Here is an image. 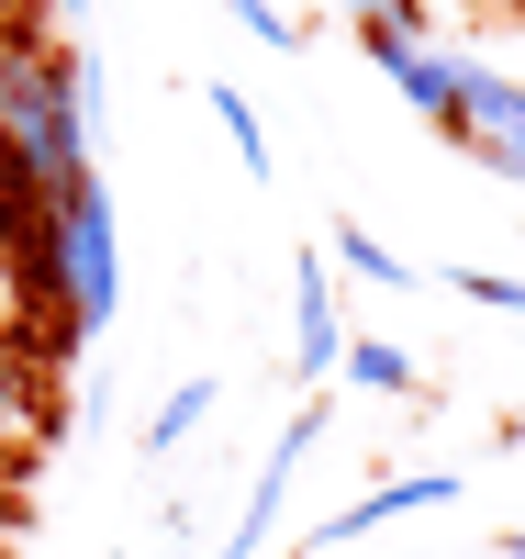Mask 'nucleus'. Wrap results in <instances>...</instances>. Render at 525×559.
<instances>
[{
  "instance_id": "13",
  "label": "nucleus",
  "mask_w": 525,
  "mask_h": 559,
  "mask_svg": "<svg viewBox=\"0 0 525 559\" xmlns=\"http://www.w3.org/2000/svg\"><path fill=\"white\" fill-rule=\"evenodd\" d=\"M34 426H45V414H34V392H23V369H0V448H34Z\"/></svg>"
},
{
  "instance_id": "11",
  "label": "nucleus",
  "mask_w": 525,
  "mask_h": 559,
  "mask_svg": "<svg viewBox=\"0 0 525 559\" xmlns=\"http://www.w3.org/2000/svg\"><path fill=\"white\" fill-rule=\"evenodd\" d=\"M202 414H213V381H179L168 403H157V426H146V448L168 459V448H190V426H202Z\"/></svg>"
},
{
  "instance_id": "8",
  "label": "nucleus",
  "mask_w": 525,
  "mask_h": 559,
  "mask_svg": "<svg viewBox=\"0 0 525 559\" xmlns=\"http://www.w3.org/2000/svg\"><path fill=\"white\" fill-rule=\"evenodd\" d=\"M336 381H358V392H414V358H403L392 336H347V347H336Z\"/></svg>"
},
{
  "instance_id": "4",
  "label": "nucleus",
  "mask_w": 525,
  "mask_h": 559,
  "mask_svg": "<svg viewBox=\"0 0 525 559\" xmlns=\"http://www.w3.org/2000/svg\"><path fill=\"white\" fill-rule=\"evenodd\" d=\"M358 45H369V68L392 79L425 123H448V102H458V57H448L437 34H414V23H358Z\"/></svg>"
},
{
  "instance_id": "10",
  "label": "nucleus",
  "mask_w": 525,
  "mask_h": 559,
  "mask_svg": "<svg viewBox=\"0 0 525 559\" xmlns=\"http://www.w3.org/2000/svg\"><path fill=\"white\" fill-rule=\"evenodd\" d=\"M324 258H347L358 280H380V292H392V280H414V258H392V247L369 236V224H336V236H324Z\"/></svg>"
},
{
  "instance_id": "17",
  "label": "nucleus",
  "mask_w": 525,
  "mask_h": 559,
  "mask_svg": "<svg viewBox=\"0 0 525 559\" xmlns=\"http://www.w3.org/2000/svg\"><path fill=\"white\" fill-rule=\"evenodd\" d=\"M514 437H525V403H514Z\"/></svg>"
},
{
  "instance_id": "7",
  "label": "nucleus",
  "mask_w": 525,
  "mask_h": 559,
  "mask_svg": "<svg viewBox=\"0 0 525 559\" xmlns=\"http://www.w3.org/2000/svg\"><path fill=\"white\" fill-rule=\"evenodd\" d=\"M458 481L448 471H403V481H380L369 503H347L336 526H313V548H347V537H369V526H392V515H425V503H448Z\"/></svg>"
},
{
  "instance_id": "2",
  "label": "nucleus",
  "mask_w": 525,
  "mask_h": 559,
  "mask_svg": "<svg viewBox=\"0 0 525 559\" xmlns=\"http://www.w3.org/2000/svg\"><path fill=\"white\" fill-rule=\"evenodd\" d=\"M45 269H57V313L79 324V336L112 324V302H123V236H112V191H102V179H68V191H57Z\"/></svg>"
},
{
  "instance_id": "6",
  "label": "nucleus",
  "mask_w": 525,
  "mask_h": 559,
  "mask_svg": "<svg viewBox=\"0 0 525 559\" xmlns=\"http://www.w3.org/2000/svg\"><path fill=\"white\" fill-rule=\"evenodd\" d=\"M336 347H347L336 280H324V258H302L291 269V369H302V381H336Z\"/></svg>"
},
{
  "instance_id": "14",
  "label": "nucleus",
  "mask_w": 525,
  "mask_h": 559,
  "mask_svg": "<svg viewBox=\"0 0 525 559\" xmlns=\"http://www.w3.org/2000/svg\"><path fill=\"white\" fill-rule=\"evenodd\" d=\"M224 12H235V23H247L258 45H279V57H291V23H279V0H224Z\"/></svg>"
},
{
  "instance_id": "3",
  "label": "nucleus",
  "mask_w": 525,
  "mask_h": 559,
  "mask_svg": "<svg viewBox=\"0 0 525 559\" xmlns=\"http://www.w3.org/2000/svg\"><path fill=\"white\" fill-rule=\"evenodd\" d=\"M448 146L469 168H492V179H525V79L481 68V57H458V102H448Z\"/></svg>"
},
{
  "instance_id": "9",
  "label": "nucleus",
  "mask_w": 525,
  "mask_h": 559,
  "mask_svg": "<svg viewBox=\"0 0 525 559\" xmlns=\"http://www.w3.org/2000/svg\"><path fill=\"white\" fill-rule=\"evenodd\" d=\"M202 102H213V123H224V134H235V157H247V168H258V179H269V123H258V102H247V90H224V79H213V90H202Z\"/></svg>"
},
{
  "instance_id": "12",
  "label": "nucleus",
  "mask_w": 525,
  "mask_h": 559,
  "mask_svg": "<svg viewBox=\"0 0 525 559\" xmlns=\"http://www.w3.org/2000/svg\"><path fill=\"white\" fill-rule=\"evenodd\" d=\"M448 292L481 313H525V280H503V269H448Z\"/></svg>"
},
{
  "instance_id": "16",
  "label": "nucleus",
  "mask_w": 525,
  "mask_h": 559,
  "mask_svg": "<svg viewBox=\"0 0 525 559\" xmlns=\"http://www.w3.org/2000/svg\"><path fill=\"white\" fill-rule=\"evenodd\" d=\"M503 559H525V526H514V537H503Z\"/></svg>"
},
{
  "instance_id": "1",
  "label": "nucleus",
  "mask_w": 525,
  "mask_h": 559,
  "mask_svg": "<svg viewBox=\"0 0 525 559\" xmlns=\"http://www.w3.org/2000/svg\"><path fill=\"white\" fill-rule=\"evenodd\" d=\"M0 146H12L45 191L90 179V79L34 34V12H0Z\"/></svg>"
},
{
  "instance_id": "5",
  "label": "nucleus",
  "mask_w": 525,
  "mask_h": 559,
  "mask_svg": "<svg viewBox=\"0 0 525 559\" xmlns=\"http://www.w3.org/2000/svg\"><path fill=\"white\" fill-rule=\"evenodd\" d=\"M313 437H324V403H302L291 426H279V448L258 459V481H247V515H235V537H224V559H269V526H279V492H291V471L313 459Z\"/></svg>"
},
{
  "instance_id": "15",
  "label": "nucleus",
  "mask_w": 525,
  "mask_h": 559,
  "mask_svg": "<svg viewBox=\"0 0 525 559\" xmlns=\"http://www.w3.org/2000/svg\"><path fill=\"white\" fill-rule=\"evenodd\" d=\"M336 12H347V23H414V34H425V0H336Z\"/></svg>"
}]
</instances>
